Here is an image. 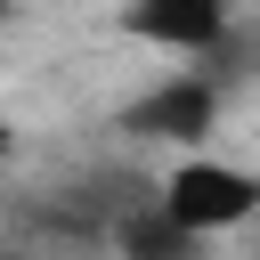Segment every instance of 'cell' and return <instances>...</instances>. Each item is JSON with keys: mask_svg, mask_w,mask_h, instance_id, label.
I'll return each mask as SVG.
<instances>
[{"mask_svg": "<svg viewBox=\"0 0 260 260\" xmlns=\"http://www.w3.org/2000/svg\"><path fill=\"white\" fill-rule=\"evenodd\" d=\"M114 32L162 57H219L236 41V0H122Z\"/></svg>", "mask_w": 260, "mask_h": 260, "instance_id": "3957f363", "label": "cell"}, {"mask_svg": "<svg viewBox=\"0 0 260 260\" xmlns=\"http://www.w3.org/2000/svg\"><path fill=\"white\" fill-rule=\"evenodd\" d=\"M219 114H228V89H219L211 73H162V81H146L114 122H122L130 138H146V146H211Z\"/></svg>", "mask_w": 260, "mask_h": 260, "instance_id": "7a4b0ae2", "label": "cell"}, {"mask_svg": "<svg viewBox=\"0 0 260 260\" xmlns=\"http://www.w3.org/2000/svg\"><path fill=\"white\" fill-rule=\"evenodd\" d=\"M106 244H114V260H203V236H195V228H179V219H171L154 195L114 203Z\"/></svg>", "mask_w": 260, "mask_h": 260, "instance_id": "277c9868", "label": "cell"}, {"mask_svg": "<svg viewBox=\"0 0 260 260\" xmlns=\"http://www.w3.org/2000/svg\"><path fill=\"white\" fill-rule=\"evenodd\" d=\"M16 16H24V0H0V24H16Z\"/></svg>", "mask_w": 260, "mask_h": 260, "instance_id": "8992f818", "label": "cell"}, {"mask_svg": "<svg viewBox=\"0 0 260 260\" xmlns=\"http://www.w3.org/2000/svg\"><path fill=\"white\" fill-rule=\"evenodd\" d=\"M154 203L211 244V236H236V228L260 219V171H244V162H228L211 146H179L162 162V179H154Z\"/></svg>", "mask_w": 260, "mask_h": 260, "instance_id": "6da1fadb", "label": "cell"}, {"mask_svg": "<svg viewBox=\"0 0 260 260\" xmlns=\"http://www.w3.org/2000/svg\"><path fill=\"white\" fill-rule=\"evenodd\" d=\"M8 154H16V114L0 106V171H8Z\"/></svg>", "mask_w": 260, "mask_h": 260, "instance_id": "5b68a950", "label": "cell"}, {"mask_svg": "<svg viewBox=\"0 0 260 260\" xmlns=\"http://www.w3.org/2000/svg\"><path fill=\"white\" fill-rule=\"evenodd\" d=\"M244 260H260V252H244Z\"/></svg>", "mask_w": 260, "mask_h": 260, "instance_id": "52a82bcc", "label": "cell"}]
</instances>
